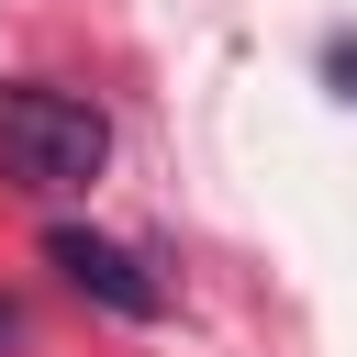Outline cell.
Segmentation results:
<instances>
[{"label": "cell", "mask_w": 357, "mask_h": 357, "mask_svg": "<svg viewBox=\"0 0 357 357\" xmlns=\"http://www.w3.org/2000/svg\"><path fill=\"white\" fill-rule=\"evenodd\" d=\"M112 167V112L45 78H0V190L22 201H78Z\"/></svg>", "instance_id": "obj_1"}, {"label": "cell", "mask_w": 357, "mask_h": 357, "mask_svg": "<svg viewBox=\"0 0 357 357\" xmlns=\"http://www.w3.org/2000/svg\"><path fill=\"white\" fill-rule=\"evenodd\" d=\"M324 78H335V89L357 100V33H335V45H324Z\"/></svg>", "instance_id": "obj_3"}, {"label": "cell", "mask_w": 357, "mask_h": 357, "mask_svg": "<svg viewBox=\"0 0 357 357\" xmlns=\"http://www.w3.org/2000/svg\"><path fill=\"white\" fill-rule=\"evenodd\" d=\"M45 268H67V290H89V301L123 312V324H156V312H167V290L145 279V257H123V245L89 234V223H56V234H45Z\"/></svg>", "instance_id": "obj_2"}, {"label": "cell", "mask_w": 357, "mask_h": 357, "mask_svg": "<svg viewBox=\"0 0 357 357\" xmlns=\"http://www.w3.org/2000/svg\"><path fill=\"white\" fill-rule=\"evenodd\" d=\"M0 346H22V301H0Z\"/></svg>", "instance_id": "obj_4"}]
</instances>
